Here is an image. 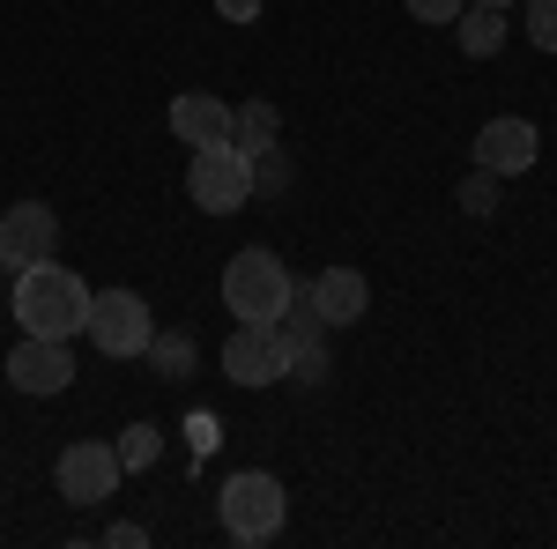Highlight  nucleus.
<instances>
[{
	"mask_svg": "<svg viewBox=\"0 0 557 549\" xmlns=\"http://www.w3.org/2000/svg\"><path fill=\"white\" fill-rule=\"evenodd\" d=\"M83 335L112 357V364H127V357H141L149 349V335H157V320H149V297L141 290H89V320Z\"/></svg>",
	"mask_w": 557,
	"mask_h": 549,
	"instance_id": "obj_5",
	"label": "nucleus"
},
{
	"mask_svg": "<svg viewBox=\"0 0 557 549\" xmlns=\"http://www.w3.org/2000/svg\"><path fill=\"white\" fill-rule=\"evenodd\" d=\"M327 372H335L327 341H305V349H290V372H283V379H298V386H327Z\"/></svg>",
	"mask_w": 557,
	"mask_h": 549,
	"instance_id": "obj_19",
	"label": "nucleus"
},
{
	"mask_svg": "<svg viewBox=\"0 0 557 549\" xmlns=\"http://www.w3.org/2000/svg\"><path fill=\"white\" fill-rule=\"evenodd\" d=\"M104 542H112V549H141V542H149V527H134V520H120V527H112Z\"/></svg>",
	"mask_w": 557,
	"mask_h": 549,
	"instance_id": "obj_23",
	"label": "nucleus"
},
{
	"mask_svg": "<svg viewBox=\"0 0 557 549\" xmlns=\"http://www.w3.org/2000/svg\"><path fill=\"white\" fill-rule=\"evenodd\" d=\"M275 134H283V120H275V104H268V97H253V104H238V112H231V149H246V157H268V149H275Z\"/></svg>",
	"mask_w": 557,
	"mask_h": 549,
	"instance_id": "obj_13",
	"label": "nucleus"
},
{
	"mask_svg": "<svg viewBox=\"0 0 557 549\" xmlns=\"http://www.w3.org/2000/svg\"><path fill=\"white\" fill-rule=\"evenodd\" d=\"M52 475H60V498L89 512V506H104V498H120V475H127V467H120V446H104V438H75V446L60 453Z\"/></svg>",
	"mask_w": 557,
	"mask_h": 549,
	"instance_id": "obj_6",
	"label": "nucleus"
},
{
	"mask_svg": "<svg viewBox=\"0 0 557 549\" xmlns=\"http://www.w3.org/2000/svg\"><path fill=\"white\" fill-rule=\"evenodd\" d=\"M283 372H290V349L275 327H238L223 341V379L231 386H283Z\"/></svg>",
	"mask_w": 557,
	"mask_h": 549,
	"instance_id": "obj_9",
	"label": "nucleus"
},
{
	"mask_svg": "<svg viewBox=\"0 0 557 549\" xmlns=\"http://www.w3.org/2000/svg\"><path fill=\"white\" fill-rule=\"evenodd\" d=\"M535 157H543V134H535V120H513V112H498V120H483V127H475V164L498 171V178H513V171H535Z\"/></svg>",
	"mask_w": 557,
	"mask_h": 549,
	"instance_id": "obj_10",
	"label": "nucleus"
},
{
	"mask_svg": "<svg viewBox=\"0 0 557 549\" xmlns=\"http://www.w3.org/2000/svg\"><path fill=\"white\" fill-rule=\"evenodd\" d=\"M172 134L186 149H215V141H231V104L209 89H186V97H172Z\"/></svg>",
	"mask_w": 557,
	"mask_h": 549,
	"instance_id": "obj_12",
	"label": "nucleus"
},
{
	"mask_svg": "<svg viewBox=\"0 0 557 549\" xmlns=\"http://www.w3.org/2000/svg\"><path fill=\"white\" fill-rule=\"evenodd\" d=\"M454 201H461V215H498V171L475 164L469 178H461V194H454Z\"/></svg>",
	"mask_w": 557,
	"mask_h": 549,
	"instance_id": "obj_18",
	"label": "nucleus"
},
{
	"mask_svg": "<svg viewBox=\"0 0 557 549\" xmlns=\"http://www.w3.org/2000/svg\"><path fill=\"white\" fill-rule=\"evenodd\" d=\"M60 253V215L45 209V201H15V209H0V267L15 275V267H38V260Z\"/></svg>",
	"mask_w": 557,
	"mask_h": 549,
	"instance_id": "obj_8",
	"label": "nucleus"
},
{
	"mask_svg": "<svg viewBox=\"0 0 557 549\" xmlns=\"http://www.w3.org/2000/svg\"><path fill=\"white\" fill-rule=\"evenodd\" d=\"M454 38H461L469 60H491V52L506 45V8H461V15H454Z\"/></svg>",
	"mask_w": 557,
	"mask_h": 549,
	"instance_id": "obj_14",
	"label": "nucleus"
},
{
	"mask_svg": "<svg viewBox=\"0 0 557 549\" xmlns=\"http://www.w3.org/2000/svg\"><path fill=\"white\" fill-rule=\"evenodd\" d=\"M15 327L23 335H52V341H75L89 320V283L60 260H38V267H15V297H8Z\"/></svg>",
	"mask_w": 557,
	"mask_h": 549,
	"instance_id": "obj_1",
	"label": "nucleus"
},
{
	"mask_svg": "<svg viewBox=\"0 0 557 549\" xmlns=\"http://www.w3.org/2000/svg\"><path fill=\"white\" fill-rule=\"evenodd\" d=\"M215 8H223L231 23H260V0H215Z\"/></svg>",
	"mask_w": 557,
	"mask_h": 549,
	"instance_id": "obj_24",
	"label": "nucleus"
},
{
	"mask_svg": "<svg viewBox=\"0 0 557 549\" xmlns=\"http://www.w3.org/2000/svg\"><path fill=\"white\" fill-rule=\"evenodd\" d=\"M461 8H469V0H409V15H417V23H454Z\"/></svg>",
	"mask_w": 557,
	"mask_h": 549,
	"instance_id": "obj_22",
	"label": "nucleus"
},
{
	"mask_svg": "<svg viewBox=\"0 0 557 549\" xmlns=\"http://www.w3.org/2000/svg\"><path fill=\"white\" fill-rule=\"evenodd\" d=\"M290 297H298V283H290V267L268 253V246L231 253V267H223V304H231L238 327H275Z\"/></svg>",
	"mask_w": 557,
	"mask_h": 549,
	"instance_id": "obj_2",
	"label": "nucleus"
},
{
	"mask_svg": "<svg viewBox=\"0 0 557 549\" xmlns=\"http://www.w3.org/2000/svg\"><path fill=\"white\" fill-rule=\"evenodd\" d=\"M8 386L15 394H30V401H45V394H67L75 386V349L52 335H23L15 349H8Z\"/></svg>",
	"mask_w": 557,
	"mask_h": 549,
	"instance_id": "obj_7",
	"label": "nucleus"
},
{
	"mask_svg": "<svg viewBox=\"0 0 557 549\" xmlns=\"http://www.w3.org/2000/svg\"><path fill=\"white\" fill-rule=\"evenodd\" d=\"M305 297H312V312L327 320V335H335V327H357V320L372 312V283H364L357 267H320V275L305 283Z\"/></svg>",
	"mask_w": 557,
	"mask_h": 549,
	"instance_id": "obj_11",
	"label": "nucleus"
},
{
	"mask_svg": "<svg viewBox=\"0 0 557 549\" xmlns=\"http://www.w3.org/2000/svg\"><path fill=\"white\" fill-rule=\"evenodd\" d=\"M528 38L535 52H557V0H528Z\"/></svg>",
	"mask_w": 557,
	"mask_h": 549,
	"instance_id": "obj_21",
	"label": "nucleus"
},
{
	"mask_svg": "<svg viewBox=\"0 0 557 549\" xmlns=\"http://www.w3.org/2000/svg\"><path fill=\"white\" fill-rule=\"evenodd\" d=\"M186 201H194L201 215H238L246 201H253V157L231 149V141L194 149V164H186Z\"/></svg>",
	"mask_w": 557,
	"mask_h": 549,
	"instance_id": "obj_4",
	"label": "nucleus"
},
{
	"mask_svg": "<svg viewBox=\"0 0 557 549\" xmlns=\"http://www.w3.org/2000/svg\"><path fill=\"white\" fill-rule=\"evenodd\" d=\"M290 186V157H283V141L268 149V157H253V201L260 194H283Z\"/></svg>",
	"mask_w": 557,
	"mask_h": 549,
	"instance_id": "obj_20",
	"label": "nucleus"
},
{
	"mask_svg": "<svg viewBox=\"0 0 557 549\" xmlns=\"http://www.w3.org/2000/svg\"><path fill=\"white\" fill-rule=\"evenodd\" d=\"M215 512H223V535L231 542H275L283 535V512H290V498H283V483L268 475V467H238L231 483H223V498H215Z\"/></svg>",
	"mask_w": 557,
	"mask_h": 549,
	"instance_id": "obj_3",
	"label": "nucleus"
},
{
	"mask_svg": "<svg viewBox=\"0 0 557 549\" xmlns=\"http://www.w3.org/2000/svg\"><path fill=\"white\" fill-rule=\"evenodd\" d=\"M469 8H513V0H469Z\"/></svg>",
	"mask_w": 557,
	"mask_h": 549,
	"instance_id": "obj_25",
	"label": "nucleus"
},
{
	"mask_svg": "<svg viewBox=\"0 0 557 549\" xmlns=\"http://www.w3.org/2000/svg\"><path fill=\"white\" fill-rule=\"evenodd\" d=\"M157 461H164V431H157V423H127V431H120V467L141 475V467H157Z\"/></svg>",
	"mask_w": 557,
	"mask_h": 549,
	"instance_id": "obj_17",
	"label": "nucleus"
},
{
	"mask_svg": "<svg viewBox=\"0 0 557 549\" xmlns=\"http://www.w3.org/2000/svg\"><path fill=\"white\" fill-rule=\"evenodd\" d=\"M275 335H283V349H305V341H327V320H320V312H312V297H290V304H283V320H275Z\"/></svg>",
	"mask_w": 557,
	"mask_h": 549,
	"instance_id": "obj_16",
	"label": "nucleus"
},
{
	"mask_svg": "<svg viewBox=\"0 0 557 549\" xmlns=\"http://www.w3.org/2000/svg\"><path fill=\"white\" fill-rule=\"evenodd\" d=\"M141 357H149V372H157V379H186L201 349H194V335H149V349H141Z\"/></svg>",
	"mask_w": 557,
	"mask_h": 549,
	"instance_id": "obj_15",
	"label": "nucleus"
}]
</instances>
